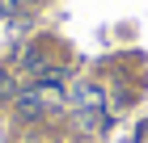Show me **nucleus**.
Segmentation results:
<instances>
[{
	"label": "nucleus",
	"instance_id": "obj_1",
	"mask_svg": "<svg viewBox=\"0 0 148 143\" xmlns=\"http://www.w3.org/2000/svg\"><path fill=\"white\" fill-rule=\"evenodd\" d=\"M76 122L80 126H89V131H102L106 126V101H102V88L97 84H85L76 88Z\"/></svg>",
	"mask_w": 148,
	"mask_h": 143
}]
</instances>
